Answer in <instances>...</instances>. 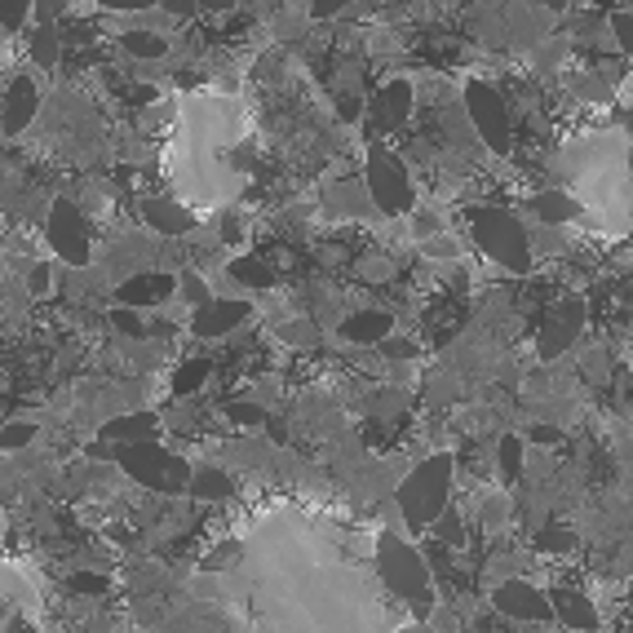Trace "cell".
Segmentation results:
<instances>
[{
	"label": "cell",
	"instance_id": "cell-1",
	"mask_svg": "<svg viewBox=\"0 0 633 633\" xmlns=\"http://www.w3.org/2000/svg\"><path fill=\"white\" fill-rule=\"evenodd\" d=\"M191 594L218 598L235 633H390L399 598L377 572V537L297 500L244 522L218 576Z\"/></svg>",
	"mask_w": 633,
	"mask_h": 633
},
{
	"label": "cell",
	"instance_id": "cell-2",
	"mask_svg": "<svg viewBox=\"0 0 633 633\" xmlns=\"http://www.w3.org/2000/svg\"><path fill=\"white\" fill-rule=\"evenodd\" d=\"M240 147L235 138V116L218 97H195L191 120H186V156L177 173V191L191 204H222L235 195L240 177L227 164V156Z\"/></svg>",
	"mask_w": 633,
	"mask_h": 633
},
{
	"label": "cell",
	"instance_id": "cell-3",
	"mask_svg": "<svg viewBox=\"0 0 633 633\" xmlns=\"http://www.w3.org/2000/svg\"><path fill=\"white\" fill-rule=\"evenodd\" d=\"M377 572H381L385 589L399 602H407V607L421 602V611L430 607V567H426V559H421L403 537L377 532Z\"/></svg>",
	"mask_w": 633,
	"mask_h": 633
},
{
	"label": "cell",
	"instance_id": "cell-4",
	"mask_svg": "<svg viewBox=\"0 0 633 633\" xmlns=\"http://www.w3.org/2000/svg\"><path fill=\"white\" fill-rule=\"evenodd\" d=\"M448 492H452V457H435L426 465H416L399 487L403 518L412 527H430L435 518L448 514Z\"/></svg>",
	"mask_w": 633,
	"mask_h": 633
},
{
	"label": "cell",
	"instance_id": "cell-5",
	"mask_svg": "<svg viewBox=\"0 0 633 633\" xmlns=\"http://www.w3.org/2000/svg\"><path fill=\"white\" fill-rule=\"evenodd\" d=\"M470 235L505 271H527V266H532V253H527V231H522V222L514 214H505V208H479V214L470 218Z\"/></svg>",
	"mask_w": 633,
	"mask_h": 633
},
{
	"label": "cell",
	"instance_id": "cell-6",
	"mask_svg": "<svg viewBox=\"0 0 633 633\" xmlns=\"http://www.w3.org/2000/svg\"><path fill=\"white\" fill-rule=\"evenodd\" d=\"M364 182H368V195L377 199V208H381V214H390V218L407 214V208L416 204V186H412V177H407L403 160H399L390 147H381V142H377V147H368Z\"/></svg>",
	"mask_w": 633,
	"mask_h": 633
},
{
	"label": "cell",
	"instance_id": "cell-7",
	"mask_svg": "<svg viewBox=\"0 0 633 633\" xmlns=\"http://www.w3.org/2000/svg\"><path fill=\"white\" fill-rule=\"evenodd\" d=\"M41 615V589L36 580L10 563L0 559V633H27Z\"/></svg>",
	"mask_w": 633,
	"mask_h": 633
},
{
	"label": "cell",
	"instance_id": "cell-8",
	"mask_svg": "<svg viewBox=\"0 0 633 633\" xmlns=\"http://www.w3.org/2000/svg\"><path fill=\"white\" fill-rule=\"evenodd\" d=\"M465 112H470V125L479 129V138L492 151H509V112H505V97L487 80L465 84Z\"/></svg>",
	"mask_w": 633,
	"mask_h": 633
},
{
	"label": "cell",
	"instance_id": "cell-9",
	"mask_svg": "<svg viewBox=\"0 0 633 633\" xmlns=\"http://www.w3.org/2000/svg\"><path fill=\"white\" fill-rule=\"evenodd\" d=\"M120 461H125V470H129L138 483L160 487V492H173V487H186V483H191L186 465H182L177 457H169L164 448H156L151 439H147V444L125 448V452H120Z\"/></svg>",
	"mask_w": 633,
	"mask_h": 633
},
{
	"label": "cell",
	"instance_id": "cell-10",
	"mask_svg": "<svg viewBox=\"0 0 633 633\" xmlns=\"http://www.w3.org/2000/svg\"><path fill=\"white\" fill-rule=\"evenodd\" d=\"M49 240H54V249L67 257V262H89V227H84V218H80V208L76 204H67V199H58L54 208H49Z\"/></svg>",
	"mask_w": 633,
	"mask_h": 633
},
{
	"label": "cell",
	"instance_id": "cell-11",
	"mask_svg": "<svg viewBox=\"0 0 633 633\" xmlns=\"http://www.w3.org/2000/svg\"><path fill=\"white\" fill-rule=\"evenodd\" d=\"M407 112H412V84H407V80H385V84L372 93V102H368L372 134L399 129V125L407 120Z\"/></svg>",
	"mask_w": 633,
	"mask_h": 633
},
{
	"label": "cell",
	"instance_id": "cell-12",
	"mask_svg": "<svg viewBox=\"0 0 633 633\" xmlns=\"http://www.w3.org/2000/svg\"><path fill=\"white\" fill-rule=\"evenodd\" d=\"M36 107H41L36 80L32 76H14V84L5 89V102H0V129H5V134H23L32 125V116H36Z\"/></svg>",
	"mask_w": 633,
	"mask_h": 633
},
{
	"label": "cell",
	"instance_id": "cell-13",
	"mask_svg": "<svg viewBox=\"0 0 633 633\" xmlns=\"http://www.w3.org/2000/svg\"><path fill=\"white\" fill-rule=\"evenodd\" d=\"M496 607L505 615H514V620H554V602L541 589L522 585V580H505L496 589Z\"/></svg>",
	"mask_w": 633,
	"mask_h": 633
},
{
	"label": "cell",
	"instance_id": "cell-14",
	"mask_svg": "<svg viewBox=\"0 0 633 633\" xmlns=\"http://www.w3.org/2000/svg\"><path fill=\"white\" fill-rule=\"evenodd\" d=\"M580 320H585L580 301H563V306L550 314V320H545V329H541V355H545V359L563 355V350L576 342V333H580Z\"/></svg>",
	"mask_w": 633,
	"mask_h": 633
},
{
	"label": "cell",
	"instance_id": "cell-15",
	"mask_svg": "<svg viewBox=\"0 0 633 633\" xmlns=\"http://www.w3.org/2000/svg\"><path fill=\"white\" fill-rule=\"evenodd\" d=\"M244 314H249L244 301H218V297H208V301L195 306V333H199V337H222V333H231L235 324H244Z\"/></svg>",
	"mask_w": 633,
	"mask_h": 633
},
{
	"label": "cell",
	"instance_id": "cell-16",
	"mask_svg": "<svg viewBox=\"0 0 633 633\" xmlns=\"http://www.w3.org/2000/svg\"><path fill=\"white\" fill-rule=\"evenodd\" d=\"M527 208L541 218V222H580L585 218V204L576 199V195H567V191H541V195H532L527 199Z\"/></svg>",
	"mask_w": 633,
	"mask_h": 633
},
{
	"label": "cell",
	"instance_id": "cell-17",
	"mask_svg": "<svg viewBox=\"0 0 633 633\" xmlns=\"http://www.w3.org/2000/svg\"><path fill=\"white\" fill-rule=\"evenodd\" d=\"M164 297H173V279L169 275H134L125 279V288H116V301L120 306H160Z\"/></svg>",
	"mask_w": 633,
	"mask_h": 633
},
{
	"label": "cell",
	"instance_id": "cell-18",
	"mask_svg": "<svg viewBox=\"0 0 633 633\" xmlns=\"http://www.w3.org/2000/svg\"><path fill=\"white\" fill-rule=\"evenodd\" d=\"M142 218L156 231H164V235H186L195 227V214H191L186 204H177V199H147L142 204Z\"/></svg>",
	"mask_w": 633,
	"mask_h": 633
},
{
	"label": "cell",
	"instance_id": "cell-19",
	"mask_svg": "<svg viewBox=\"0 0 633 633\" xmlns=\"http://www.w3.org/2000/svg\"><path fill=\"white\" fill-rule=\"evenodd\" d=\"M385 333H390V314H381V310H359V314H350V320L342 324V337L359 342V346H372Z\"/></svg>",
	"mask_w": 633,
	"mask_h": 633
},
{
	"label": "cell",
	"instance_id": "cell-20",
	"mask_svg": "<svg viewBox=\"0 0 633 633\" xmlns=\"http://www.w3.org/2000/svg\"><path fill=\"white\" fill-rule=\"evenodd\" d=\"M550 602H554V615H559L563 624H572V629H594V624H598V611H594L589 598L576 594V589H559Z\"/></svg>",
	"mask_w": 633,
	"mask_h": 633
},
{
	"label": "cell",
	"instance_id": "cell-21",
	"mask_svg": "<svg viewBox=\"0 0 633 633\" xmlns=\"http://www.w3.org/2000/svg\"><path fill=\"white\" fill-rule=\"evenodd\" d=\"M120 45H125V54L147 58V62H156V58L169 54V41L160 32H129V36H120Z\"/></svg>",
	"mask_w": 633,
	"mask_h": 633
},
{
	"label": "cell",
	"instance_id": "cell-22",
	"mask_svg": "<svg viewBox=\"0 0 633 633\" xmlns=\"http://www.w3.org/2000/svg\"><path fill=\"white\" fill-rule=\"evenodd\" d=\"M107 439H134V444H147V439H156V421L151 416H120V421H112L107 430H102Z\"/></svg>",
	"mask_w": 633,
	"mask_h": 633
},
{
	"label": "cell",
	"instance_id": "cell-23",
	"mask_svg": "<svg viewBox=\"0 0 633 633\" xmlns=\"http://www.w3.org/2000/svg\"><path fill=\"white\" fill-rule=\"evenodd\" d=\"M32 58H36L41 67H54V62L62 58V41H58L54 23H41V27L32 32Z\"/></svg>",
	"mask_w": 633,
	"mask_h": 633
},
{
	"label": "cell",
	"instance_id": "cell-24",
	"mask_svg": "<svg viewBox=\"0 0 633 633\" xmlns=\"http://www.w3.org/2000/svg\"><path fill=\"white\" fill-rule=\"evenodd\" d=\"M32 5H36V0H0V27H5V32H23L27 19H32Z\"/></svg>",
	"mask_w": 633,
	"mask_h": 633
},
{
	"label": "cell",
	"instance_id": "cell-25",
	"mask_svg": "<svg viewBox=\"0 0 633 633\" xmlns=\"http://www.w3.org/2000/svg\"><path fill=\"white\" fill-rule=\"evenodd\" d=\"M235 279H244V284H253V288H271V284H275V271H266L257 257H240V262H235Z\"/></svg>",
	"mask_w": 633,
	"mask_h": 633
},
{
	"label": "cell",
	"instance_id": "cell-26",
	"mask_svg": "<svg viewBox=\"0 0 633 633\" xmlns=\"http://www.w3.org/2000/svg\"><path fill=\"white\" fill-rule=\"evenodd\" d=\"M191 487H195V496H227V492H231L227 474H218V470H204V474H195V479H191Z\"/></svg>",
	"mask_w": 633,
	"mask_h": 633
},
{
	"label": "cell",
	"instance_id": "cell-27",
	"mask_svg": "<svg viewBox=\"0 0 633 633\" xmlns=\"http://www.w3.org/2000/svg\"><path fill=\"white\" fill-rule=\"evenodd\" d=\"M500 470H505L509 479L522 470V439H518V435H505V439H500Z\"/></svg>",
	"mask_w": 633,
	"mask_h": 633
},
{
	"label": "cell",
	"instance_id": "cell-28",
	"mask_svg": "<svg viewBox=\"0 0 633 633\" xmlns=\"http://www.w3.org/2000/svg\"><path fill=\"white\" fill-rule=\"evenodd\" d=\"M204 372H208V364L204 359H195V364H186L177 377H173V394H191L199 381H204Z\"/></svg>",
	"mask_w": 633,
	"mask_h": 633
},
{
	"label": "cell",
	"instance_id": "cell-29",
	"mask_svg": "<svg viewBox=\"0 0 633 633\" xmlns=\"http://www.w3.org/2000/svg\"><path fill=\"white\" fill-rule=\"evenodd\" d=\"M611 36H615V45L633 58V14H611Z\"/></svg>",
	"mask_w": 633,
	"mask_h": 633
},
{
	"label": "cell",
	"instance_id": "cell-30",
	"mask_svg": "<svg viewBox=\"0 0 633 633\" xmlns=\"http://www.w3.org/2000/svg\"><path fill=\"white\" fill-rule=\"evenodd\" d=\"M102 10H112V14H147V10H156L160 0H97Z\"/></svg>",
	"mask_w": 633,
	"mask_h": 633
},
{
	"label": "cell",
	"instance_id": "cell-31",
	"mask_svg": "<svg viewBox=\"0 0 633 633\" xmlns=\"http://www.w3.org/2000/svg\"><path fill=\"white\" fill-rule=\"evenodd\" d=\"M346 5H355V0H310V19L324 23V19H337Z\"/></svg>",
	"mask_w": 633,
	"mask_h": 633
},
{
	"label": "cell",
	"instance_id": "cell-32",
	"mask_svg": "<svg viewBox=\"0 0 633 633\" xmlns=\"http://www.w3.org/2000/svg\"><path fill=\"white\" fill-rule=\"evenodd\" d=\"M112 324H116L120 333H134V337H142V314H138V310H129V306H120V310L112 314Z\"/></svg>",
	"mask_w": 633,
	"mask_h": 633
},
{
	"label": "cell",
	"instance_id": "cell-33",
	"mask_svg": "<svg viewBox=\"0 0 633 633\" xmlns=\"http://www.w3.org/2000/svg\"><path fill=\"white\" fill-rule=\"evenodd\" d=\"M23 444H32V426H23V421L5 426V435H0V448H23Z\"/></svg>",
	"mask_w": 633,
	"mask_h": 633
},
{
	"label": "cell",
	"instance_id": "cell-34",
	"mask_svg": "<svg viewBox=\"0 0 633 633\" xmlns=\"http://www.w3.org/2000/svg\"><path fill=\"white\" fill-rule=\"evenodd\" d=\"M62 10H67V0H36V5H32V19H36V23H54Z\"/></svg>",
	"mask_w": 633,
	"mask_h": 633
},
{
	"label": "cell",
	"instance_id": "cell-35",
	"mask_svg": "<svg viewBox=\"0 0 633 633\" xmlns=\"http://www.w3.org/2000/svg\"><path fill=\"white\" fill-rule=\"evenodd\" d=\"M182 292H186L195 306H199V301H208V288L199 284V275H182Z\"/></svg>",
	"mask_w": 633,
	"mask_h": 633
},
{
	"label": "cell",
	"instance_id": "cell-36",
	"mask_svg": "<svg viewBox=\"0 0 633 633\" xmlns=\"http://www.w3.org/2000/svg\"><path fill=\"white\" fill-rule=\"evenodd\" d=\"M164 10H169L173 19H191V14L199 10V0H164Z\"/></svg>",
	"mask_w": 633,
	"mask_h": 633
},
{
	"label": "cell",
	"instance_id": "cell-37",
	"mask_svg": "<svg viewBox=\"0 0 633 633\" xmlns=\"http://www.w3.org/2000/svg\"><path fill=\"white\" fill-rule=\"evenodd\" d=\"M199 10H208V14H227V10H235V0H199Z\"/></svg>",
	"mask_w": 633,
	"mask_h": 633
},
{
	"label": "cell",
	"instance_id": "cell-38",
	"mask_svg": "<svg viewBox=\"0 0 633 633\" xmlns=\"http://www.w3.org/2000/svg\"><path fill=\"white\" fill-rule=\"evenodd\" d=\"M76 589H89V594H93V589H102V576H76Z\"/></svg>",
	"mask_w": 633,
	"mask_h": 633
},
{
	"label": "cell",
	"instance_id": "cell-39",
	"mask_svg": "<svg viewBox=\"0 0 633 633\" xmlns=\"http://www.w3.org/2000/svg\"><path fill=\"white\" fill-rule=\"evenodd\" d=\"M253 5H257V10H279L284 0H253Z\"/></svg>",
	"mask_w": 633,
	"mask_h": 633
}]
</instances>
